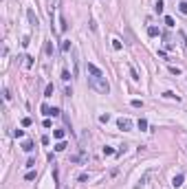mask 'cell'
Instances as JSON below:
<instances>
[{
  "label": "cell",
  "instance_id": "cell-6",
  "mask_svg": "<svg viewBox=\"0 0 187 189\" xmlns=\"http://www.w3.org/2000/svg\"><path fill=\"white\" fill-rule=\"evenodd\" d=\"M27 18H29V22H31V24H33V26H38V24H40L38 15L33 13V9H29V11H27Z\"/></svg>",
  "mask_w": 187,
  "mask_h": 189
},
{
  "label": "cell",
  "instance_id": "cell-11",
  "mask_svg": "<svg viewBox=\"0 0 187 189\" xmlns=\"http://www.w3.org/2000/svg\"><path fill=\"white\" fill-rule=\"evenodd\" d=\"M22 149H24V152H33V141H24V143H22Z\"/></svg>",
  "mask_w": 187,
  "mask_h": 189
},
{
  "label": "cell",
  "instance_id": "cell-19",
  "mask_svg": "<svg viewBox=\"0 0 187 189\" xmlns=\"http://www.w3.org/2000/svg\"><path fill=\"white\" fill-rule=\"evenodd\" d=\"M139 130H148V121H145V119H139Z\"/></svg>",
  "mask_w": 187,
  "mask_h": 189
},
{
  "label": "cell",
  "instance_id": "cell-33",
  "mask_svg": "<svg viewBox=\"0 0 187 189\" xmlns=\"http://www.w3.org/2000/svg\"><path fill=\"white\" fill-rule=\"evenodd\" d=\"M2 94H5V99H7V101H9V99H11V92H9V90H7V88H5V90H2Z\"/></svg>",
  "mask_w": 187,
  "mask_h": 189
},
{
  "label": "cell",
  "instance_id": "cell-1",
  "mask_svg": "<svg viewBox=\"0 0 187 189\" xmlns=\"http://www.w3.org/2000/svg\"><path fill=\"white\" fill-rule=\"evenodd\" d=\"M90 88L93 90H97L99 94H108L110 92V84L106 81V77H90Z\"/></svg>",
  "mask_w": 187,
  "mask_h": 189
},
{
  "label": "cell",
  "instance_id": "cell-2",
  "mask_svg": "<svg viewBox=\"0 0 187 189\" xmlns=\"http://www.w3.org/2000/svg\"><path fill=\"white\" fill-rule=\"evenodd\" d=\"M42 115L44 117H59L62 112H59V108H51V106H42Z\"/></svg>",
  "mask_w": 187,
  "mask_h": 189
},
{
  "label": "cell",
  "instance_id": "cell-16",
  "mask_svg": "<svg viewBox=\"0 0 187 189\" xmlns=\"http://www.w3.org/2000/svg\"><path fill=\"white\" fill-rule=\"evenodd\" d=\"M66 149V141H59L57 145H55V152H64Z\"/></svg>",
  "mask_w": 187,
  "mask_h": 189
},
{
  "label": "cell",
  "instance_id": "cell-15",
  "mask_svg": "<svg viewBox=\"0 0 187 189\" xmlns=\"http://www.w3.org/2000/svg\"><path fill=\"white\" fill-rule=\"evenodd\" d=\"M112 49H114V51H121V49H123L121 40H117V38H114V40H112Z\"/></svg>",
  "mask_w": 187,
  "mask_h": 189
},
{
  "label": "cell",
  "instance_id": "cell-3",
  "mask_svg": "<svg viewBox=\"0 0 187 189\" xmlns=\"http://www.w3.org/2000/svg\"><path fill=\"white\" fill-rule=\"evenodd\" d=\"M117 125H119V130H123V132H128V130H132V121H130V119H123V117L117 121Z\"/></svg>",
  "mask_w": 187,
  "mask_h": 189
},
{
  "label": "cell",
  "instance_id": "cell-24",
  "mask_svg": "<svg viewBox=\"0 0 187 189\" xmlns=\"http://www.w3.org/2000/svg\"><path fill=\"white\" fill-rule=\"evenodd\" d=\"M165 24H167V26H174V18H172V15H165Z\"/></svg>",
  "mask_w": 187,
  "mask_h": 189
},
{
  "label": "cell",
  "instance_id": "cell-5",
  "mask_svg": "<svg viewBox=\"0 0 187 189\" xmlns=\"http://www.w3.org/2000/svg\"><path fill=\"white\" fill-rule=\"evenodd\" d=\"M86 70H88V75H93V77H103V73L95 64H88V66H86Z\"/></svg>",
  "mask_w": 187,
  "mask_h": 189
},
{
  "label": "cell",
  "instance_id": "cell-32",
  "mask_svg": "<svg viewBox=\"0 0 187 189\" xmlns=\"http://www.w3.org/2000/svg\"><path fill=\"white\" fill-rule=\"evenodd\" d=\"M27 167H29V169L35 167V158H29V161H27Z\"/></svg>",
  "mask_w": 187,
  "mask_h": 189
},
{
  "label": "cell",
  "instance_id": "cell-25",
  "mask_svg": "<svg viewBox=\"0 0 187 189\" xmlns=\"http://www.w3.org/2000/svg\"><path fill=\"white\" fill-rule=\"evenodd\" d=\"M35 176H38V174H35V172H29V174L24 176V180H35Z\"/></svg>",
  "mask_w": 187,
  "mask_h": 189
},
{
  "label": "cell",
  "instance_id": "cell-4",
  "mask_svg": "<svg viewBox=\"0 0 187 189\" xmlns=\"http://www.w3.org/2000/svg\"><path fill=\"white\" fill-rule=\"evenodd\" d=\"M150 176H152V172H145V174L141 176V180H139V183L134 185L132 189H143V187H145V183H148V180H150Z\"/></svg>",
  "mask_w": 187,
  "mask_h": 189
},
{
  "label": "cell",
  "instance_id": "cell-31",
  "mask_svg": "<svg viewBox=\"0 0 187 189\" xmlns=\"http://www.w3.org/2000/svg\"><path fill=\"white\" fill-rule=\"evenodd\" d=\"M178 35H181V38H183V44H185V49H187V35L183 33V31H178Z\"/></svg>",
  "mask_w": 187,
  "mask_h": 189
},
{
  "label": "cell",
  "instance_id": "cell-29",
  "mask_svg": "<svg viewBox=\"0 0 187 189\" xmlns=\"http://www.w3.org/2000/svg\"><path fill=\"white\" fill-rule=\"evenodd\" d=\"M22 125H24V128H29V125H31V117H24V119H22Z\"/></svg>",
  "mask_w": 187,
  "mask_h": 189
},
{
  "label": "cell",
  "instance_id": "cell-27",
  "mask_svg": "<svg viewBox=\"0 0 187 189\" xmlns=\"http://www.w3.org/2000/svg\"><path fill=\"white\" fill-rule=\"evenodd\" d=\"M170 73H172V75H181V68H176V66H170Z\"/></svg>",
  "mask_w": 187,
  "mask_h": 189
},
{
  "label": "cell",
  "instance_id": "cell-22",
  "mask_svg": "<svg viewBox=\"0 0 187 189\" xmlns=\"http://www.w3.org/2000/svg\"><path fill=\"white\" fill-rule=\"evenodd\" d=\"M59 24H62V26H59L62 31H66V29H68V24H66V20H64V15H59Z\"/></svg>",
  "mask_w": 187,
  "mask_h": 189
},
{
  "label": "cell",
  "instance_id": "cell-12",
  "mask_svg": "<svg viewBox=\"0 0 187 189\" xmlns=\"http://www.w3.org/2000/svg\"><path fill=\"white\" fill-rule=\"evenodd\" d=\"M112 154H117V149H114V147H108V145H106V147H103V156H112Z\"/></svg>",
  "mask_w": 187,
  "mask_h": 189
},
{
  "label": "cell",
  "instance_id": "cell-8",
  "mask_svg": "<svg viewBox=\"0 0 187 189\" xmlns=\"http://www.w3.org/2000/svg\"><path fill=\"white\" fill-rule=\"evenodd\" d=\"M59 51H62V53H68V51H73V46H70V40H62V44H59Z\"/></svg>",
  "mask_w": 187,
  "mask_h": 189
},
{
  "label": "cell",
  "instance_id": "cell-26",
  "mask_svg": "<svg viewBox=\"0 0 187 189\" xmlns=\"http://www.w3.org/2000/svg\"><path fill=\"white\" fill-rule=\"evenodd\" d=\"M44 51H46V55H51V53H53V46H51V42H46V46H44Z\"/></svg>",
  "mask_w": 187,
  "mask_h": 189
},
{
  "label": "cell",
  "instance_id": "cell-30",
  "mask_svg": "<svg viewBox=\"0 0 187 189\" xmlns=\"http://www.w3.org/2000/svg\"><path fill=\"white\" fill-rule=\"evenodd\" d=\"M24 60H27V68H31V66H33V57L29 55V57H24Z\"/></svg>",
  "mask_w": 187,
  "mask_h": 189
},
{
  "label": "cell",
  "instance_id": "cell-10",
  "mask_svg": "<svg viewBox=\"0 0 187 189\" xmlns=\"http://www.w3.org/2000/svg\"><path fill=\"white\" fill-rule=\"evenodd\" d=\"M163 97H165V99H181V97H178V94L176 92H172V90H165V92H163Z\"/></svg>",
  "mask_w": 187,
  "mask_h": 189
},
{
  "label": "cell",
  "instance_id": "cell-14",
  "mask_svg": "<svg viewBox=\"0 0 187 189\" xmlns=\"http://www.w3.org/2000/svg\"><path fill=\"white\" fill-rule=\"evenodd\" d=\"M64 134H66V132H64L62 128H59V130H53V136H55V139H64Z\"/></svg>",
  "mask_w": 187,
  "mask_h": 189
},
{
  "label": "cell",
  "instance_id": "cell-7",
  "mask_svg": "<svg viewBox=\"0 0 187 189\" xmlns=\"http://www.w3.org/2000/svg\"><path fill=\"white\" fill-rule=\"evenodd\" d=\"M183 180H185V174H176V176L172 178V187H181Z\"/></svg>",
  "mask_w": 187,
  "mask_h": 189
},
{
  "label": "cell",
  "instance_id": "cell-23",
  "mask_svg": "<svg viewBox=\"0 0 187 189\" xmlns=\"http://www.w3.org/2000/svg\"><path fill=\"white\" fill-rule=\"evenodd\" d=\"M154 11H156V13H163V2H161V0L154 5Z\"/></svg>",
  "mask_w": 187,
  "mask_h": 189
},
{
  "label": "cell",
  "instance_id": "cell-20",
  "mask_svg": "<svg viewBox=\"0 0 187 189\" xmlns=\"http://www.w3.org/2000/svg\"><path fill=\"white\" fill-rule=\"evenodd\" d=\"M130 75H132V79H134V81H139V79H141V77H139V73H137V68H134V66H132V68H130Z\"/></svg>",
  "mask_w": 187,
  "mask_h": 189
},
{
  "label": "cell",
  "instance_id": "cell-21",
  "mask_svg": "<svg viewBox=\"0 0 187 189\" xmlns=\"http://www.w3.org/2000/svg\"><path fill=\"white\" fill-rule=\"evenodd\" d=\"M178 11L187 15V2H178Z\"/></svg>",
  "mask_w": 187,
  "mask_h": 189
},
{
  "label": "cell",
  "instance_id": "cell-28",
  "mask_svg": "<svg viewBox=\"0 0 187 189\" xmlns=\"http://www.w3.org/2000/svg\"><path fill=\"white\" fill-rule=\"evenodd\" d=\"M99 121H101V123H108V121H110V115H101V117H99Z\"/></svg>",
  "mask_w": 187,
  "mask_h": 189
},
{
  "label": "cell",
  "instance_id": "cell-17",
  "mask_svg": "<svg viewBox=\"0 0 187 189\" xmlns=\"http://www.w3.org/2000/svg\"><path fill=\"white\" fill-rule=\"evenodd\" d=\"M62 81H70V73H68V68L62 70Z\"/></svg>",
  "mask_w": 187,
  "mask_h": 189
},
{
  "label": "cell",
  "instance_id": "cell-9",
  "mask_svg": "<svg viewBox=\"0 0 187 189\" xmlns=\"http://www.w3.org/2000/svg\"><path fill=\"white\" fill-rule=\"evenodd\" d=\"M53 92H55V86H53V84H46V88H44V97L49 99V97H53Z\"/></svg>",
  "mask_w": 187,
  "mask_h": 189
},
{
  "label": "cell",
  "instance_id": "cell-13",
  "mask_svg": "<svg viewBox=\"0 0 187 189\" xmlns=\"http://www.w3.org/2000/svg\"><path fill=\"white\" fill-rule=\"evenodd\" d=\"M148 35H150V38H156V35H158V29H156V26H148Z\"/></svg>",
  "mask_w": 187,
  "mask_h": 189
},
{
  "label": "cell",
  "instance_id": "cell-18",
  "mask_svg": "<svg viewBox=\"0 0 187 189\" xmlns=\"http://www.w3.org/2000/svg\"><path fill=\"white\" fill-rule=\"evenodd\" d=\"M130 106H132V108H143V101L141 99H132V101H130Z\"/></svg>",
  "mask_w": 187,
  "mask_h": 189
}]
</instances>
